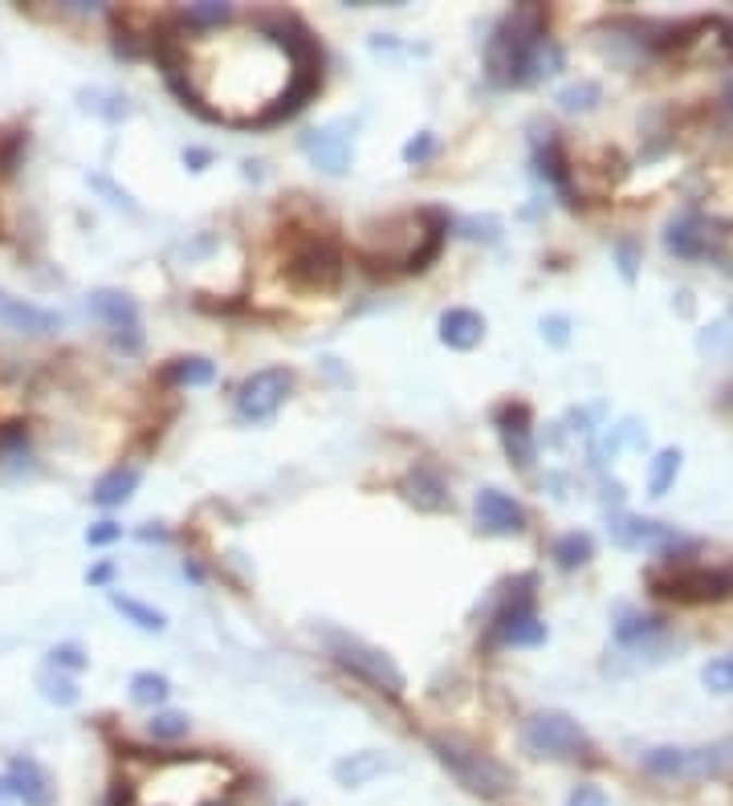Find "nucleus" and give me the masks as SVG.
Masks as SVG:
<instances>
[{"mask_svg":"<svg viewBox=\"0 0 733 806\" xmlns=\"http://www.w3.org/2000/svg\"><path fill=\"white\" fill-rule=\"evenodd\" d=\"M204 806H229V803H204Z\"/></svg>","mask_w":733,"mask_h":806,"instance_id":"nucleus-43","label":"nucleus"},{"mask_svg":"<svg viewBox=\"0 0 733 806\" xmlns=\"http://www.w3.org/2000/svg\"><path fill=\"white\" fill-rule=\"evenodd\" d=\"M542 334H547V339L554 342V346H562V342H566V318H562V314L547 318V322H542Z\"/></svg>","mask_w":733,"mask_h":806,"instance_id":"nucleus-39","label":"nucleus"},{"mask_svg":"<svg viewBox=\"0 0 733 806\" xmlns=\"http://www.w3.org/2000/svg\"><path fill=\"white\" fill-rule=\"evenodd\" d=\"M489 632H493L498 644H510V648H534V644H542V639H547V623L538 620V611H534V578L530 574H526V578H517L514 587H510L505 603L498 607V615H493V623H489Z\"/></svg>","mask_w":733,"mask_h":806,"instance_id":"nucleus-7","label":"nucleus"},{"mask_svg":"<svg viewBox=\"0 0 733 806\" xmlns=\"http://www.w3.org/2000/svg\"><path fill=\"white\" fill-rule=\"evenodd\" d=\"M114 538H123V526H114V522H98V526L86 529V542L90 546H107Z\"/></svg>","mask_w":733,"mask_h":806,"instance_id":"nucleus-37","label":"nucleus"},{"mask_svg":"<svg viewBox=\"0 0 733 806\" xmlns=\"http://www.w3.org/2000/svg\"><path fill=\"white\" fill-rule=\"evenodd\" d=\"M302 147H306V156L314 159V168H322L327 175H343V171L351 168V159H355L351 135L334 123L318 126V131H306V135H302Z\"/></svg>","mask_w":733,"mask_h":806,"instance_id":"nucleus-13","label":"nucleus"},{"mask_svg":"<svg viewBox=\"0 0 733 806\" xmlns=\"http://www.w3.org/2000/svg\"><path fill=\"white\" fill-rule=\"evenodd\" d=\"M135 489H139V468H135V465L110 468L107 477H98V485H94V505L114 510V505L131 501V493H135Z\"/></svg>","mask_w":733,"mask_h":806,"instance_id":"nucleus-21","label":"nucleus"},{"mask_svg":"<svg viewBox=\"0 0 733 806\" xmlns=\"http://www.w3.org/2000/svg\"><path fill=\"white\" fill-rule=\"evenodd\" d=\"M608 529L624 550H648V554H672L676 546L688 542L676 526H664V522H652V517H636V513H611Z\"/></svg>","mask_w":733,"mask_h":806,"instance_id":"nucleus-11","label":"nucleus"},{"mask_svg":"<svg viewBox=\"0 0 733 806\" xmlns=\"http://www.w3.org/2000/svg\"><path fill=\"white\" fill-rule=\"evenodd\" d=\"M327 648L346 672H355V676L367 681L371 688L388 693V697H400V693H404V672L395 668V660H391L383 648H375V644H367V639H359V636L334 632V627H327Z\"/></svg>","mask_w":733,"mask_h":806,"instance_id":"nucleus-5","label":"nucleus"},{"mask_svg":"<svg viewBox=\"0 0 733 806\" xmlns=\"http://www.w3.org/2000/svg\"><path fill=\"white\" fill-rule=\"evenodd\" d=\"M404 497L416 505V510H428V513H437V510H449V485H444V477H440L437 468H428V465H416L412 473L404 477Z\"/></svg>","mask_w":733,"mask_h":806,"instance_id":"nucleus-18","label":"nucleus"},{"mask_svg":"<svg viewBox=\"0 0 733 806\" xmlns=\"http://www.w3.org/2000/svg\"><path fill=\"white\" fill-rule=\"evenodd\" d=\"M294 391V371L290 367H266V371H253L241 391H236V416L249 419V424H266L273 412H278L285 395Z\"/></svg>","mask_w":733,"mask_h":806,"instance_id":"nucleus-10","label":"nucleus"},{"mask_svg":"<svg viewBox=\"0 0 733 806\" xmlns=\"http://www.w3.org/2000/svg\"><path fill=\"white\" fill-rule=\"evenodd\" d=\"M615 257H620V273H624V281H636V269H640V245H636V241H620V245H615Z\"/></svg>","mask_w":733,"mask_h":806,"instance_id":"nucleus-33","label":"nucleus"},{"mask_svg":"<svg viewBox=\"0 0 733 806\" xmlns=\"http://www.w3.org/2000/svg\"><path fill=\"white\" fill-rule=\"evenodd\" d=\"M432 749H437V758L449 766V774H453L468 794H481V798H501V794L514 791V770H510L505 761L493 758V754L477 749V745L461 742V737H444V733H437V737H432Z\"/></svg>","mask_w":733,"mask_h":806,"instance_id":"nucleus-2","label":"nucleus"},{"mask_svg":"<svg viewBox=\"0 0 733 806\" xmlns=\"http://www.w3.org/2000/svg\"><path fill=\"white\" fill-rule=\"evenodd\" d=\"M110 578V562H102V566H94L90 571V583H107Z\"/></svg>","mask_w":733,"mask_h":806,"instance_id":"nucleus-40","label":"nucleus"},{"mask_svg":"<svg viewBox=\"0 0 733 806\" xmlns=\"http://www.w3.org/2000/svg\"><path fill=\"white\" fill-rule=\"evenodd\" d=\"M285 278L294 281L297 290H310V294H330L339 278H343V257L330 236H306L290 248V261H285Z\"/></svg>","mask_w":733,"mask_h":806,"instance_id":"nucleus-8","label":"nucleus"},{"mask_svg":"<svg viewBox=\"0 0 733 806\" xmlns=\"http://www.w3.org/2000/svg\"><path fill=\"white\" fill-rule=\"evenodd\" d=\"M388 766H391V761L383 758V754H375V749H359V754H351V758L334 761V778H339V786L355 791V786H367L371 778L383 774Z\"/></svg>","mask_w":733,"mask_h":806,"instance_id":"nucleus-20","label":"nucleus"},{"mask_svg":"<svg viewBox=\"0 0 733 806\" xmlns=\"http://www.w3.org/2000/svg\"><path fill=\"white\" fill-rule=\"evenodd\" d=\"M168 693H172V688H168V681H163L159 672H135V676H131V700H135V705H163Z\"/></svg>","mask_w":733,"mask_h":806,"instance_id":"nucleus-29","label":"nucleus"},{"mask_svg":"<svg viewBox=\"0 0 733 806\" xmlns=\"http://www.w3.org/2000/svg\"><path fill=\"white\" fill-rule=\"evenodd\" d=\"M37 684H41V697L49 700V705H62V709H70V705H78V684L70 681V676H62L58 668H46L41 676H37Z\"/></svg>","mask_w":733,"mask_h":806,"instance_id":"nucleus-28","label":"nucleus"},{"mask_svg":"<svg viewBox=\"0 0 733 806\" xmlns=\"http://www.w3.org/2000/svg\"><path fill=\"white\" fill-rule=\"evenodd\" d=\"M721 407H725V412H730V416H733V388L725 391V400H721Z\"/></svg>","mask_w":733,"mask_h":806,"instance_id":"nucleus-41","label":"nucleus"},{"mask_svg":"<svg viewBox=\"0 0 733 806\" xmlns=\"http://www.w3.org/2000/svg\"><path fill=\"white\" fill-rule=\"evenodd\" d=\"M676 473H681V452H676V449L656 452L652 468H648V493L664 497L672 489V481H676Z\"/></svg>","mask_w":733,"mask_h":806,"instance_id":"nucleus-27","label":"nucleus"},{"mask_svg":"<svg viewBox=\"0 0 733 806\" xmlns=\"http://www.w3.org/2000/svg\"><path fill=\"white\" fill-rule=\"evenodd\" d=\"M591 554H595V542H591V534H583V529H571V534L554 538V546H550V559L559 562L562 571H578V566H587Z\"/></svg>","mask_w":733,"mask_h":806,"instance_id":"nucleus-23","label":"nucleus"},{"mask_svg":"<svg viewBox=\"0 0 733 806\" xmlns=\"http://www.w3.org/2000/svg\"><path fill=\"white\" fill-rule=\"evenodd\" d=\"M110 603L119 607L135 627H143V632H163V611H156V607L139 603V599H131L123 590H110Z\"/></svg>","mask_w":733,"mask_h":806,"instance_id":"nucleus-24","label":"nucleus"},{"mask_svg":"<svg viewBox=\"0 0 733 806\" xmlns=\"http://www.w3.org/2000/svg\"><path fill=\"white\" fill-rule=\"evenodd\" d=\"M187 725H192V721H187L184 713H156L147 721V733H151L156 742H180L187 733Z\"/></svg>","mask_w":733,"mask_h":806,"instance_id":"nucleus-30","label":"nucleus"},{"mask_svg":"<svg viewBox=\"0 0 733 806\" xmlns=\"http://www.w3.org/2000/svg\"><path fill=\"white\" fill-rule=\"evenodd\" d=\"M49 668H86V656H82V648H74V644H62V648L49 651Z\"/></svg>","mask_w":733,"mask_h":806,"instance_id":"nucleus-34","label":"nucleus"},{"mask_svg":"<svg viewBox=\"0 0 733 806\" xmlns=\"http://www.w3.org/2000/svg\"><path fill=\"white\" fill-rule=\"evenodd\" d=\"M481 339H485V318L477 310L456 306V310L440 314V342H444V346H453V351H473Z\"/></svg>","mask_w":733,"mask_h":806,"instance_id":"nucleus-19","label":"nucleus"},{"mask_svg":"<svg viewBox=\"0 0 733 806\" xmlns=\"http://www.w3.org/2000/svg\"><path fill=\"white\" fill-rule=\"evenodd\" d=\"M498 432H501L505 452H510V461H514L517 468H534L538 444H534V428H530L526 403H505V407H498Z\"/></svg>","mask_w":733,"mask_h":806,"instance_id":"nucleus-14","label":"nucleus"},{"mask_svg":"<svg viewBox=\"0 0 733 806\" xmlns=\"http://www.w3.org/2000/svg\"><path fill=\"white\" fill-rule=\"evenodd\" d=\"M432 147H437V139H432V135H416V139L404 147V159H407V163H424V159L432 156Z\"/></svg>","mask_w":733,"mask_h":806,"instance_id":"nucleus-36","label":"nucleus"},{"mask_svg":"<svg viewBox=\"0 0 733 806\" xmlns=\"http://www.w3.org/2000/svg\"><path fill=\"white\" fill-rule=\"evenodd\" d=\"M566 806H608V794L599 791V786H591V782H583V786H575V791H571Z\"/></svg>","mask_w":733,"mask_h":806,"instance_id":"nucleus-35","label":"nucleus"},{"mask_svg":"<svg viewBox=\"0 0 733 806\" xmlns=\"http://www.w3.org/2000/svg\"><path fill=\"white\" fill-rule=\"evenodd\" d=\"M730 241V224L718 217H705V212H685V217L669 220L664 229V248L685 257V261H718L721 248Z\"/></svg>","mask_w":733,"mask_h":806,"instance_id":"nucleus-9","label":"nucleus"},{"mask_svg":"<svg viewBox=\"0 0 733 806\" xmlns=\"http://www.w3.org/2000/svg\"><path fill=\"white\" fill-rule=\"evenodd\" d=\"M640 766L652 778H669V782H709V778H725L733 770V737L713 745H656L640 758Z\"/></svg>","mask_w":733,"mask_h":806,"instance_id":"nucleus-3","label":"nucleus"},{"mask_svg":"<svg viewBox=\"0 0 733 806\" xmlns=\"http://www.w3.org/2000/svg\"><path fill=\"white\" fill-rule=\"evenodd\" d=\"M4 791H9V786H4V782H0V794H4Z\"/></svg>","mask_w":733,"mask_h":806,"instance_id":"nucleus-44","label":"nucleus"},{"mask_svg":"<svg viewBox=\"0 0 733 806\" xmlns=\"http://www.w3.org/2000/svg\"><path fill=\"white\" fill-rule=\"evenodd\" d=\"M701 681L709 693H733V656H718L709 660L701 672Z\"/></svg>","mask_w":733,"mask_h":806,"instance_id":"nucleus-31","label":"nucleus"},{"mask_svg":"<svg viewBox=\"0 0 733 806\" xmlns=\"http://www.w3.org/2000/svg\"><path fill=\"white\" fill-rule=\"evenodd\" d=\"M477 526L485 534H498V538L522 534L526 529V510L510 493H501V489H481L477 493Z\"/></svg>","mask_w":733,"mask_h":806,"instance_id":"nucleus-16","label":"nucleus"},{"mask_svg":"<svg viewBox=\"0 0 733 806\" xmlns=\"http://www.w3.org/2000/svg\"><path fill=\"white\" fill-rule=\"evenodd\" d=\"M90 310L94 318H102L110 330V339L119 342L123 351H139L143 346V330H139V310H135V302L126 294H119V290H94L90 294Z\"/></svg>","mask_w":733,"mask_h":806,"instance_id":"nucleus-12","label":"nucleus"},{"mask_svg":"<svg viewBox=\"0 0 733 806\" xmlns=\"http://www.w3.org/2000/svg\"><path fill=\"white\" fill-rule=\"evenodd\" d=\"M163 375H168L172 383H180V388H204V383L217 379V367H212L208 358H175Z\"/></svg>","mask_w":733,"mask_h":806,"instance_id":"nucleus-25","label":"nucleus"},{"mask_svg":"<svg viewBox=\"0 0 733 806\" xmlns=\"http://www.w3.org/2000/svg\"><path fill=\"white\" fill-rule=\"evenodd\" d=\"M4 786H9V791H13L25 806H49V803H53V778L46 774V766H41L37 758H13V761H9Z\"/></svg>","mask_w":733,"mask_h":806,"instance_id":"nucleus-17","label":"nucleus"},{"mask_svg":"<svg viewBox=\"0 0 733 806\" xmlns=\"http://www.w3.org/2000/svg\"><path fill=\"white\" fill-rule=\"evenodd\" d=\"M522 742H526V749H530L534 758H550V761H578L595 754L587 729L578 725L575 717L559 713V709H542V713L526 717Z\"/></svg>","mask_w":733,"mask_h":806,"instance_id":"nucleus-4","label":"nucleus"},{"mask_svg":"<svg viewBox=\"0 0 733 806\" xmlns=\"http://www.w3.org/2000/svg\"><path fill=\"white\" fill-rule=\"evenodd\" d=\"M599 102H603L599 82H571V86H562L559 90V107L566 110V114H587V110H595Z\"/></svg>","mask_w":733,"mask_h":806,"instance_id":"nucleus-26","label":"nucleus"},{"mask_svg":"<svg viewBox=\"0 0 733 806\" xmlns=\"http://www.w3.org/2000/svg\"><path fill=\"white\" fill-rule=\"evenodd\" d=\"M664 632V620H656V615H640V611H620V623H615V644H624V648H640V644H648L652 636H660Z\"/></svg>","mask_w":733,"mask_h":806,"instance_id":"nucleus-22","label":"nucleus"},{"mask_svg":"<svg viewBox=\"0 0 733 806\" xmlns=\"http://www.w3.org/2000/svg\"><path fill=\"white\" fill-rule=\"evenodd\" d=\"M542 41H547V9L542 4H514L485 46L489 78L498 86H530L534 53Z\"/></svg>","mask_w":733,"mask_h":806,"instance_id":"nucleus-1","label":"nucleus"},{"mask_svg":"<svg viewBox=\"0 0 733 806\" xmlns=\"http://www.w3.org/2000/svg\"><path fill=\"white\" fill-rule=\"evenodd\" d=\"M725 102H730V107H733V78L725 82Z\"/></svg>","mask_w":733,"mask_h":806,"instance_id":"nucleus-42","label":"nucleus"},{"mask_svg":"<svg viewBox=\"0 0 733 806\" xmlns=\"http://www.w3.org/2000/svg\"><path fill=\"white\" fill-rule=\"evenodd\" d=\"M0 326L13 330V334H33V339H41V334L62 330V314L46 310V306H33L25 297H13L0 290Z\"/></svg>","mask_w":733,"mask_h":806,"instance_id":"nucleus-15","label":"nucleus"},{"mask_svg":"<svg viewBox=\"0 0 733 806\" xmlns=\"http://www.w3.org/2000/svg\"><path fill=\"white\" fill-rule=\"evenodd\" d=\"M648 587L660 599L676 603H718L733 595V571L721 566H664L648 574Z\"/></svg>","mask_w":733,"mask_h":806,"instance_id":"nucleus-6","label":"nucleus"},{"mask_svg":"<svg viewBox=\"0 0 733 806\" xmlns=\"http://www.w3.org/2000/svg\"><path fill=\"white\" fill-rule=\"evenodd\" d=\"M131 803H135V786H131V782H114V786H110V798L102 806H131Z\"/></svg>","mask_w":733,"mask_h":806,"instance_id":"nucleus-38","label":"nucleus"},{"mask_svg":"<svg viewBox=\"0 0 733 806\" xmlns=\"http://www.w3.org/2000/svg\"><path fill=\"white\" fill-rule=\"evenodd\" d=\"M229 16H233V4H217V0L187 4V25H224Z\"/></svg>","mask_w":733,"mask_h":806,"instance_id":"nucleus-32","label":"nucleus"}]
</instances>
